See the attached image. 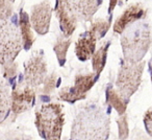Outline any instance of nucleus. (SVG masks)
Listing matches in <instances>:
<instances>
[{"label":"nucleus","instance_id":"obj_1","mask_svg":"<svg viewBox=\"0 0 152 140\" xmlns=\"http://www.w3.org/2000/svg\"><path fill=\"white\" fill-rule=\"evenodd\" d=\"M108 135L110 118L100 107H86L74 119L71 139H107Z\"/></svg>","mask_w":152,"mask_h":140},{"label":"nucleus","instance_id":"obj_2","mask_svg":"<svg viewBox=\"0 0 152 140\" xmlns=\"http://www.w3.org/2000/svg\"><path fill=\"white\" fill-rule=\"evenodd\" d=\"M151 42V30L147 22L141 19L128 25L121 36V46L125 61L130 63L141 62L149 50Z\"/></svg>","mask_w":152,"mask_h":140},{"label":"nucleus","instance_id":"obj_3","mask_svg":"<svg viewBox=\"0 0 152 140\" xmlns=\"http://www.w3.org/2000/svg\"><path fill=\"white\" fill-rule=\"evenodd\" d=\"M64 123L63 107L59 104L50 102L43 105L36 111V127L44 139H61Z\"/></svg>","mask_w":152,"mask_h":140},{"label":"nucleus","instance_id":"obj_4","mask_svg":"<svg viewBox=\"0 0 152 140\" xmlns=\"http://www.w3.org/2000/svg\"><path fill=\"white\" fill-rule=\"evenodd\" d=\"M23 48L19 26L9 21L0 20V65L15 61Z\"/></svg>","mask_w":152,"mask_h":140},{"label":"nucleus","instance_id":"obj_5","mask_svg":"<svg viewBox=\"0 0 152 140\" xmlns=\"http://www.w3.org/2000/svg\"><path fill=\"white\" fill-rule=\"evenodd\" d=\"M145 63L143 61L137 63L123 62L118 72L116 86L118 92L123 98L129 102V98L137 92L142 82Z\"/></svg>","mask_w":152,"mask_h":140},{"label":"nucleus","instance_id":"obj_6","mask_svg":"<svg viewBox=\"0 0 152 140\" xmlns=\"http://www.w3.org/2000/svg\"><path fill=\"white\" fill-rule=\"evenodd\" d=\"M98 77L95 74V72L76 75L73 86L64 87L59 90V98L70 104H74L78 100L85 99L87 97V93L93 87Z\"/></svg>","mask_w":152,"mask_h":140},{"label":"nucleus","instance_id":"obj_7","mask_svg":"<svg viewBox=\"0 0 152 140\" xmlns=\"http://www.w3.org/2000/svg\"><path fill=\"white\" fill-rule=\"evenodd\" d=\"M47 77V63L42 50L34 52L24 64V81L30 87H39Z\"/></svg>","mask_w":152,"mask_h":140},{"label":"nucleus","instance_id":"obj_8","mask_svg":"<svg viewBox=\"0 0 152 140\" xmlns=\"http://www.w3.org/2000/svg\"><path fill=\"white\" fill-rule=\"evenodd\" d=\"M36 102V92L29 85H18L11 92V110L15 115L30 110Z\"/></svg>","mask_w":152,"mask_h":140},{"label":"nucleus","instance_id":"obj_9","mask_svg":"<svg viewBox=\"0 0 152 140\" xmlns=\"http://www.w3.org/2000/svg\"><path fill=\"white\" fill-rule=\"evenodd\" d=\"M51 16L52 7L49 0H44L41 3L34 5L31 7V14L29 18L32 28L41 36L46 35L49 32Z\"/></svg>","mask_w":152,"mask_h":140},{"label":"nucleus","instance_id":"obj_10","mask_svg":"<svg viewBox=\"0 0 152 140\" xmlns=\"http://www.w3.org/2000/svg\"><path fill=\"white\" fill-rule=\"evenodd\" d=\"M67 9L77 20L91 21L101 0H64Z\"/></svg>","mask_w":152,"mask_h":140},{"label":"nucleus","instance_id":"obj_11","mask_svg":"<svg viewBox=\"0 0 152 140\" xmlns=\"http://www.w3.org/2000/svg\"><path fill=\"white\" fill-rule=\"evenodd\" d=\"M54 12L59 22V27L65 37H70L77 25V19L67 9L64 0H56Z\"/></svg>","mask_w":152,"mask_h":140},{"label":"nucleus","instance_id":"obj_12","mask_svg":"<svg viewBox=\"0 0 152 140\" xmlns=\"http://www.w3.org/2000/svg\"><path fill=\"white\" fill-rule=\"evenodd\" d=\"M146 11L140 3L131 4L123 12V14L116 20L114 24V32L117 34H122V32L128 25L132 24L137 20L143 19Z\"/></svg>","mask_w":152,"mask_h":140},{"label":"nucleus","instance_id":"obj_13","mask_svg":"<svg viewBox=\"0 0 152 140\" xmlns=\"http://www.w3.org/2000/svg\"><path fill=\"white\" fill-rule=\"evenodd\" d=\"M96 38L87 30L80 35L79 39L75 44V55L79 61L86 62L92 57L96 48Z\"/></svg>","mask_w":152,"mask_h":140},{"label":"nucleus","instance_id":"obj_14","mask_svg":"<svg viewBox=\"0 0 152 140\" xmlns=\"http://www.w3.org/2000/svg\"><path fill=\"white\" fill-rule=\"evenodd\" d=\"M19 29L22 38V44L25 50L30 49L34 42V36L32 34V26L28 14L21 10L19 13Z\"/></svg>","mask_w":152,"mask_h":140},{"label":"nucleus","instance_id":"obj_15","mask_svg":"<svg viewBox=\"0 0 152 140\" xmlns=\"http://www.w3.org/2000/svg\"><path fill=\"white\" fill-rule=\"evenodd\" d=\"M11 110V91L9 83L0 80V123L7 117Z\"/></svg>","mask_w":152,"mask_h":140},{"label":"nucleus","instance_id":"obj_16","mask_svg":"<svg viewBox=\"0 0 152 140\" xmlns=\"http://www.w3.org/2000/svg\"><path fill=\"white\" fill-rule=\"evenodd\" d=\"M106 102L120 115L124 114L126 112L127 105L129 102L127 100H125L121 96V94L118 91H116L112 86H108V88L106 89Z\"/></svg>","mask_w":152,"mask_h":140},{"label":"nucleus","instance_id":"obj_17","mask_svg":"<svg viewBox=\"0 0 152 140\" xmlns=\"http://www.w3.org/2000/svg\"><path fill=\"white\" fill-rule=\"evenodd\" d=\"M110 43L106 42L104 45H102L94 55H92V66H93V70L95 74L99 77L100 73L102 72V70L104 69L106 64V57H107V50L110 47Z\"/></svg>","mask_w":152,"mask_h":140},{"label":"nucleus","instance_id":"obj_18","mask_svg":"<svg viewBox=\"0 0 152 140\" xmlns=\"http://www.w3.org/2000/svg\"><path fill=\"white\" fill-rule=\"evenodd\" d=\"M70 45H71V39H69V37H65V36L59 37L56 42H55L54 46H53V50H54L55 55H56L59 66L65 65L67 52Z\"/></svg>","mask_w":152,"mask_h":140},{"label":"nucleus","instance_id":"obj_19","mask_svg":"<svg viewBox=\"0 0 152 140\" xmlns=\"http://www.w3.org/2000/svg\"><path fill=\"white\" fill-rule=\"evenodd\" d=\"M110 20L106 21V20L99 18V19H96L92 23L89 32L95 37L96 40H100V39H102L105 36L106 32L110 29Z\"/></svg>","mask_w":152,"mask_h":140},{"label":"nucleus","instance_id":"obj_20","mask_svg":"<svg viewBox=\"0 0 152 140\" xmlns=\"http://www.w3.org/2000/svg\"><path fill=\"white\" fill-rule=\"evenodd\" d=\"M14 2L12 0H0V20L10 19L13 14Z\"/></svg>","mask_w":152,"mask_h":140},{"label":"nucleus","instance_id":"obj_21","mask_svg":"<svg viewBox=\"0 0 152 140\" xmlns=\"http://www.w3.org/2000/svg\"><path fill=\"white\" fill-rule=\"evenodd\" d=\"M18 72V64L15 63V61L12 63L2 65V75L4 79H7L9 82L14 81Z\"/></svg>","mask_w":152,"mask_h":140},{"label":"nucleus","instance_id":"obj_22","mask_svg":"<svg viewBox=\"0 0 152 140\" xmlns=\"http://www.w3.org/2000/svg\"><path fill=\"white\" fill-rule=\"evenodd\" d=\"M59 80L57 79L56 74L52 72L50 75H47L46 79L44 81V88H43V92L46 94H50L52 91H54L55 88L58 86Z\"/></svg>","mask_w":152,"mask_h":140},{"label":"nucleus","instance_id":"obj_23","mask_svg":"<svg viewBox=\"0 0 152 140\" xmlns=\"http://www.w3.org/2000/svg\"><path fill=\"white\" fill-rule=\"evenodd\" d=\"M117 123L119 125V138L120 139H126L128 137L129 130H128V122H127V117L126 115L122 114L118 119H117Z\"/></svg>","mask_w":152,"mask_h":140},{"label":"nucleus","instance_id":"obj_24","mask_svg":"<svg viewBox=\"0 0 152 140\" xmlns=\"http://www.w3.org/2000/svg\"><path fill=\"white\" fill-rule=\"evenodd\" d=\"M144 123L147 133L152 137V110H148L144 115Z\"/></svg>","mask_w":152,"mask_h":140},{"label":"nucleus","instance_id":"obj_25","mask_svg":"<svg viewBox=\"0 0 152 140\" xmlns=\"http://www.w3.org/2000/svg\"><path fill=\"white\" fill-rule=\"evenodd\" d=\"M117 3H118V0H110V4H108V14H112L113 11L116 7Z\"/></svg>","mask_w":152,"mask_h":140},{"label":"nucleus","instance_id":"obj_26","mask_svg":"<svg viewBox=\"0 0 152 140\" xmlns=\"http://www.w3.org/2000/svg\"><path fill=\"white\" fill-rule=\"evenodd\" d=\"M151 82H152V72H151Z\"/></svg>","mask_w":152,"mask_h":140},{"label":"nucleus","instance_id":"obj_27","mask_svg":"<svg viewBox=\"0 0 152 140\" xmlns=\"http://www.w3.org/2000/svg\"><path fill=\"white\" fill-rule=\"evenodd\" d=\"M12 1H13V2H14V1H15V0H12Z\"/></svg>","mask_w":152,"mask_h":140}]
</instances>
